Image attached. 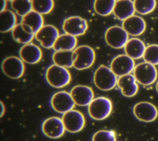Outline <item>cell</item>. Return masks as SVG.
Segmentation results:
<instances>
[{
    "label": "cell",
    "mask_w": 158,
    "mask_h": 141,
    "mask_svg": "<svg viewBox=\"0 0 158 141\" xmlns=\"http://www.w3.org/2000/svg\"><path fill=\"white\" fill-rule=\"evenodd\" d=\"M47 82L52 87L60 88L71 81V75L67 68L53 64L49 66L45 73Z\"/></svg>",
    "instance_id": "cell-1"
},
{
    "label": "cell",
    "mask_w": 158,
    "mask_h": 141,
    "mask_svg": "<svg viewBox=\"0 0 158 141\" xmlns=\"http://www.w3.org/2000/svg\"><path fill=\"white\" fill-rule=\"evenodd\" d=\"M117 76L110 68L101 65L96 70L93 81L96 87L102 91H109L113 89L117 84Z\"/></svg>",
    "instance_id": "cell-2"
},
{
    "label": "cell",
    "mask_w": 158,
    "mask_h": 141,
    "mask_svg": "<svg viewBox=\"0 0 158 141\" xmlns=\"http://www.w3.org/2000/svg\"><path fill=\"white\" fill-rule=\"evenodd\" d=\"M88 114L91 118L101 121L107 118L112 111V101L104 96L94 98L88 107Z\"/></svg>",
    "instance_id": "cell-3"
},
{
    "label": "cell",
    "mask_w": 158,
    "mask_h": 141,
    "mask_svg": "<svg viewBox=\"0 0 158 141\" xmlns=\"http://www.w3.org/2000/svg\"><path fill=\"white\" fill-rule=\"evenodd\" d=\"M75 61L73 67L77 70L89 68L95 61L96 54L94 49L88 45H81L74 50Z\"/></svg>",
    "instance_id": "cell-4"
},
{
    "label": "cell",
    "mask_w": 158,
    "mask_h": 141,
    "mask_svg": "<svg viewBox=\"0 0 158 141\" xmlns=\"http://www.w3.org/2000/svg\"><path fill=\"white\" fill-rule=\"evenodd\" d=\"M133 75L137 82L144 86H148L156 80L157 70L155 66L146 62L137 64L133 70Z\"/></svg>",
    "instance_id": "cell-5"
},
{
    "label": "cell",
    "mask_w": 158,
    "mask_h": 141,
    "mask_svg": "<svg viewBox=\"0 0 158 141\" xmlns=\"http://www.w3.org/2000/svg\"><path fill=\"white\" fill-rule=\"evenodd\" d=\"M106 43L115 49L124 48L128 40V34L122 27L114 25L109 27L104 34Z\"/></svg>",
    "instance_id": "cell-6"
},
{
    "label": "cell",
    "mask_w": 158,
    "mask_h": 141,
    "mask_svg": "<svg viewBox=\"0 0 158 141\" xmlns=\"http://www.w3.org/2000/svg\"><path fill=\"white\" fill-rule=\"evenodd\" d=\"M23 62L18 57H7L2 62V70L6 76L10 79H19L23 76L25 72V65Z\"/></svg>",
    "instance_id": "cell-7"
},
{
    "label": "cell",
    "mask_w": 158,
    "mask_h": 141,
    "mask_svg": "<svg viewBox=\"0 0 158 141\" xmlns=\"http://www.w3.org/2000/svg\"><path fill=\"white\" fill-rule=\"evenodd\" d=\"M62 120L65 130L71 133L81 131L85 124V119L83 114L75 109H72L64 113Z\"/></svg>",
    "instance_id": "cell-8"
},
{
    "label": "cell",
    "mask_w": 158,
    "mask_h": 141,
    "mask_svg": "<svg viewBox=\"0 0 158 141\" xmlns=\"http://www.w3.org/2000/svg\"><path fill=\"white\" fill-rule=\"evenodd\" d=\"M50 103L54 111L63 114L73 109L75 105L70 93L66 91L55 93L52 96Z\"/></svg>",
    "instance_id": "cell-9"
},
{
    "label": "cell",
    "mask_w": 158,
    "mask_h": 141,
    "mask_svg": "<svg viewBox=\"0 0 158 141\" xmlns=\"http://www.w3.org/2000/svg\"><path fill=\"white\" fill-rule=\"evenodd\" d=\"M88 28L87 21L80 16L67 17L64 20L62 24V29L65 33L76 37L84 35Z\"/></svg>",
    "instance_id": "cell-10"
},
{
    "label": "cell",
    "mask_w": 158,
    "mask_h": 141,
    "mask_svg": "<svg viewBox=\"0 0 158 141\" xmlns=\"http://www.w3.org/2000/svg\"><path fill=\"white\" fill-rule=\"evenodd\" d=\"M59 36L57 28L52 25H44L35 34V39L41 45L46 49L53 48L54 45Z\"/></svg>",
    "instance_id": "cell-11"
},
{
    "label": "cell",
    "mask_w": 158,
    "mask_h": 141,
    "mask_svg": "<svg viewBox=\"0 0 158 141\" xmlns=\"http://www.w3.org/2000/svg\"><path fill=\"white\" fill-rule=\"evenodd\" d=\"M135 67L134 59L127 54L115 56L111 61L110 69L118 77L130 74Z\"/></svg>",
    "instance_id": "cell-12"
},
{
    "label": "cell",
    "mask_w": 158,
    "mask_h": 141,
    "mask_svg": "<svg viewBox=\"0 0 158 141\" xmlns=\"http://www.w3.org/2000/svg\"><path fill=\"white\" fill-rule=\"evenodd\" d=\"M133 111L138 120L146 122L154 121L158 116V111L156 106L148 101L136 103L133 107Z\"/></svg>",
    "instance_id": "cell-13"
},
{
    "label": "cell",
    "mask_w": 158,
    "mask_h": 141,
    "mask_svg": "<svg viewBox=\"0 0 158 141\" xmlns=\"http://www.w3.org/2000/svg\"><path fill=\"white\" fill-rule=\"evenodd\" d=\"M41 129L43 134L51 139H58L62 137L65 130L62 119L54 116L44 120Z\"/></svg>",
    "instance_id": "cell-14"
},
{
    "label": "cell",
    "mask_w": 158,
    "mask_h": 141,
    "mask_svg": "<svg viewBox=\"0 0 158 141\" xmlns=\"http://www.w3.org/2000/svg\"><path fill=\"white\" fill-rule=\"evenodd\" d=\"M70 93L75 103L80 106H88L94 99L93 90L86 85H76L72 88Z\"/></svg>",
    "instance_id": "cell-15"
},
{
    "label": "cell",
    "mask_w": 158,
    "mask_h": 141,
    "mask_svg": "<svg viewBox=\"0 0 158 141\" xmlns=\"http://www.w3.org/2000/svg\"><path fill=\"white\" fill-rule=\"evenodd\" d=\"M122 27L128 35L136 36L144 32L146 25L142 17L133 15L123 20Z\"/></svg>",
    "instance_id": "cell-16"
},
{
    "label": "cell",
    "mask_w": 158,
    "mask_h": 141,
    "mask_svg": "<svg viewBox=\"0 0 158 141\" xmlns=\"http://www.w3.org/2000/svg\"><path fill=\"white\" fill-rule=\"evenodd\" d=\"M20 58L30 64H35L40 62L42 58V51L39 46L32 43L24 45L19 50Z\"/></svg>",
    "instance_id": "cell-17"
},
{
    "label": "cell",
    "mask_w": 158,
    "mask_h": 141,
    "mask_svg": "<svg viewBox=\"0 0 158 141\" xmlns=\"http://www.w3.org/2000/svg\"><path fill=\"white\" fill-rule=\"evenodd\" d=\"M117 86L122 94L126 97L134 96L138 91V85L133 75L129 74L118 77Z\"/></svg>",
    "instance_id": "cell-18"
},
{
    "label": "cell",
    "mask_w": 158,
    "mask_h": 141,
    "mask_svg": "<svg viewBox=\"0 0 158 141\" xmlns=\"http://www.w3.org/2000/svg\"><path fill=\"white\" fill-rule=\"evenodd\" d=\"M135 9L133 1L131 0H117L114 10V15L120 20H124L134 15Z\"/></svg>",
    "instance_id": "cell-19"
},
{
    "label": "cell",
    "mask_w": 158,
    "mask_h": 141,
    "mask_svg": "<svg viewBox=\"0 0 158 141\" xmlns=\"http://www.w3.org/2000/svg\"><path fill=\"white\" fill-rule=\"evenodd\" d=\"M146 46L144 42L138 38H131L128 39L124 50L125 54L133 59H138L143 57Z\"/></svg>",
    "instance_id": "cell-20"
},
{
    "label": "cell",
    "mask_w": 158,
    "mask_h": 141,
    "mask_svg": "<svg viewBox=\"0 0 158 141\" xmlns=\"http://www.w3.org/2000/svg\"><path fill=\"white\" fill-rule=\"evenodd\" d=\"M13 39L17 43L27 44L31 43L35 37V33L27 25L22 24H17L11 31Z\"/></svg>",
    "instance_id": "cell-21"
},
{
    "label": "cell",
    "mask_w": 158,
    "mask_h": 141,
    "mask_svg": "<svg viewBox=\"0 0 158 141\" xmlns=\"http://www.w3.org/2000/svg\"><path fill=\"white\" fill-rule=\"evenodd\" d=\"M77 37L65 33L59 35L52 48L55 51H73L77 48Z\"/></svg>",
    "instance_id": "cell-22"
},
{
    "label": "cell",
    "mask_w": 158,
    "mask_h": 141,
    "mask_svg": "<svg viewBox=\"0 0 158 141\" xmlns=\"http://www.w3.org/2000/svg\"><path fill=\"white\" fill-rule=\"evenodd\" d=\"M21 23L28 26L35 34L44 25V20L41 14L32 10L22 17Z\"/></svg>",
    "instance_id": "cell-23"
},
{
    "label": "cell",
    "mask_w": 158,
    "mask_h": 141,
    "mask_svg": "<svg viewBox=\"0 0 158 141\" xmlns=\"http://www.w3.org/2000/svg\"><path fill=\"white\" fill-rule=\"evenodd\" d=\"M52 58L55 64L65 68L73 67L75 61L73 51H55L52 54Z\"/></svg>",
    "instance_id": "cell-24"
},
{
    "label": "cell",
    "mask_w": 158,
    "mask_h": 141,
    "mask_svg": "<svg viewBox=\"0 0 158 141\" xmlns=\"http://www.w3.org/2000/svg\"><path fill=\"white\" fill-rule=\"evenodd\" d=\"M1 32L2 33H7L12 31L15 27L17 24V17L15 13L9 9H6L1 11Z\"/></svg>",
    "instance_id": "cell-25"
},
{
    "label": "cell",
    "mask_w": 158,
    "mask_h": 141,
    "mask_svg": "<svg viewBox=\"0 0 158 141\" xmlns=\"http://www.w3.org/2000/svg\"><path fill=\"white\" fill-rule=\"evenodd\" d=\"M117 0H94L93 8L96 14L101 16H107L113 13Z\"/></svg>",
    "instance_id": "cell-26"
},
{
    "label": "cell",
    "mask_w": 158,
    "mask_h": 141,
    "mask_svg": "<svg viewBox=\"0 0 158 141\" xmlns=\"http://www.w3.org/2000/svg\"><path fill=\"white\" fill-rule=\"evenodd\" d=\"M133 4L135 12L141 15L152 12L156 7V0H134Z\"/></svg>",
    "instance_id": "cell-27"
},
{
    "label": "cell",
    "mask_w": 158,
    "mask_h": 141,
    "mask_svg": "<svg viewBox=\"0 0 158 141\" xmlns=\"http://www.w3.org/2000/svg\"><path fill=\"white\" fill-rule=\"evenodd\" d=\"M32 10L41 14H49L54 6V0H31Z\"/></svg>",
    "instance_id": "cell-28"
},
{
    "label": "cell",
    "mask_w": 158,
    "mask_h": 141,
    "mask_svg": "<svg viewBox=\"0 0 158 141\" xmlns=\"http://www.w3.org/2000/svg\"><path fill=\"white\" fill-rule=\"evenodd\" d=\"M11 7L17 15L22 17L32 11L31 0H13Z\"/></svg>",
    "instance_id": "cell-29"
},
{
    "label": "cell",
    "mask_w": 158,
    "mask_h": 141,
    "mask_svg": "<svg viewBox=\"0 0 158 141\" xmlns=\"http://www.w3.org/2000/svg\"><path fill=\"white\" fill-rule=\"evenodd\" d=\"M143 58L146 62L154 66L158 65V45L152 44L148 46Z\"/></svg>",
    "instance_id": "cell-30"
},
{
    "label": "cell",
    "mask_w": 158,
    "mask_h": 141,
    "mask_svg": "<svg viewBox=\"0 0 158 141\" xmlns=\"http://www.w3.org/2000/svg\"><path fill=\"white\" fill-rule=\"evenodd\" d=\"M92 141H117L116 134L112 130H101L93 135Z\"/></svg>",
    "instance_id": "cell-31"
},
{
    "label": "cell",
    "mask_w": 158,
    "mask_h": 141,
    "mask_svg": "<svg viewBox=\"0 0 158 141\" xmlns=\"http://www.w3.org/2000/svg\"><path fill=\"white\" fill-rule=\"evenodd\" d=\"M1 11L6 10L7 6V1L6 0H1Z\"/></svg>",
    "instance_id": "cell-32"
},
{
    "label": "cell",
    "mask_w": 158,
    "mask_h": 141,
    "mask_svg": "<svg viewBox=\"0 0 158 141\" xmlns=\"http://www.w3.org/2000/svg\"><path fill=\"white\" fill-rule=\"evenodd\" d=\"M1 117H2L4 114L5 113V106L3 104L2 101H1Z\"/></svg>",
    "instance_id": "cell-33"
},
{
    "label": "cell",
    "mask_w": 158,
    "mask_h": 141,
    "mask_svg": "<svg viewBox=\"0 0 158 141\" xmlns=\"http://www.w3.org/2000/svg\"><path fill=\"white\" fill-rule=\"evenodd\" d=\"M156 91L157 92V93H158V82H157V83H156Z\"/></svg>",
    "instance_id": "cell-34"
},
{
    "label": "cell",
    "mask_w": 158,
    "mask_h": 141,
    "mask_svg": "<svg viewBox=\"0 0 158 141\" xmlns=\"http://www.w3.org/2000/svg\"><path fill=\"white\" fill-rule=\"evenodd\" d=\"M7 1H10V2H12L13 0H6Z\"/></svg>",
    "instance_id": "cell-35"
}]
</instances>
